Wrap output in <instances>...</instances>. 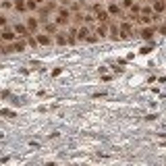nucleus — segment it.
<instances>
[{"instance_id":"obj_8","label":"nucleus","mask_w":166,"mask_h":166,"mask_svg":"<svg viewBox=\"0 0 166 166\" xmlns=\"http://www.w3.org/2000/svg\"><path fill=\"white\" fill-rule=\"evenodd\" d=\"M36 40H37V44H40V46H50V44H52V37L48 36V33H37Z\"/></svg>"},{"instance_id":"obj_16","label":"nucleus","mask_w":166,"mask_h":166,"mask_svg":"<svg viewBox=\"0 0 166 166\" xmlns=\"http://www.w3.org/2000/svg\"><path fill=\"white\" fill-rule=\"evenodd\" d=\"M37 6H40V4H36L33 0H27V9H31V11H37Z\"/></svg>"},{"instance_id":"obj_21","label":"nucleus","mask_w":166,"mask_h":166,"mask_svg":"<svg viewBox=\"0 0 166 166\" xmlns=\"http://www.w3.org/2000/svg\"><path fill=\"white\" fill-rule=\"evenodd\" d=\"M79 9H81V4H79V2H73V4H71V11H79Z\"/></svg>"},{"instance_id":"obj_4","label":"nucleus","mask_w":166,"mask_h":166,"mask_svg":"<svg viewBox=\"0 0 166 166\" xmlns=\"http://www.w3.org/2000/svg\"><path fill=\"white\" fill-rule=\"evenodd\" d=\"M120 33L123 36L120 37H133V25H131V21H127V23H120Z\"/></svg>"},{"instance_id":"obj_9","label":"nucleus","mask_w":166,"mask_h":166,"mask_svg":"<svg viewBox=\"0 0 166 166\" xmlns=\"http://www.w3.org/2000/svg\"><path fill=\"white\" fill-rule=\"evenodd\" d=\"M23 48H25V42L19 40V42H15V44H11V46L6 48V52H23Z\"/></svg>"},{"instance_id":"obj_27","label":"nucleus","mask_w":166,"mask_h":166,"mask_svg":"<svg viewBox=\"0 0 166 166\" xmlns=\"http://www.w3.org/2000/svg\"><path fill=\"white\" fill-rule=\"evenodd\" d=\"M164 12H166V11H164Z\"/></svg>"},{"instance_id":"obj_23","label":"nucleus","mask_w":166,"mask_h":166,"mask_svg":"<svg viewBox=\"0 0 166 166\" xmlns=\"http://www.w3.org/2000/svg\"><path fill=\"white\" fill-rule=\"evenodd\" d=\"M0 27H6V19L4 17H0Z\"/></svg>"},{"instance_id":"obj_11","label":"nucleus","mask_w":166,"mask_h":166,"mask_svg":"<svg viewBox=\"0 0 166 166\" xmlns=\"http://www.w3.org/2000/svg\"><path fill=\"white\" fill-rule=\"evenodd\" d=\"M89 33H92V31H89V27L81 25V27H79V31H77V37H79V40H87V37H89Z\"/></svg>"},{"instance_id":"obj_24","label":"nucleus","mask_w":166,"mask_h":166,"mask_svg":"<svg viewBox=\"0 0 166 166\" xmlns=\"http://www.w3.org/2000/svg\"><path fill=\"white\" fill-rule=\"evenodd\" d=\"M60 2H62L64 6H69V4H71V0H60Z\"/></svg>"},{"instance_id":"obj_13","label":"nucleus","mask_w":166,"mask_h":166,"mask_svg":"<svg viewBox=\"0 0 166 166\" xmlns=\"http://www.w3.org/2000/svg\"><path fill=\"white\" fill-rule=\"evenodd\" d=\"M27 29H29L31 33H36V31H37V19L29 17V19H27Z\"/></svg>"},{"instance_id":"obj_26","label":"nucleus","mask_w":166,"mask_h":166,"mask_svg":"<svg viewBox=\"0 0 166 166\" xmlns=\"http://www.w3.org/2000/svg\"><path fill=\"white\" fill-rule=\"evenodd\" d=\"M139 2H143V0H139Z\"/></svg>"},{"instance_id":"obj_15","label":"nucleus","mask_w":166,"mask_h":166,"mask_svg":"<svg viewBox=\"0 0 166 166\" xmlns=\"http://www.w3.org/2000/svg\"><path fill=\"white\" fill-rule=\"evenodd\" d=\"M15 9L23 12L25 9H27V0H15Z\"/></svg>"},{"instance_id":"obj_19","label":"nucleus","mask_w":166,"mask_h":166,"mask_svg":"<svg viewBox=\"0 0 166 166\" xmlns=\"http://www.w3.org/2000/svg\"><path fill=\"white\" fill-rule=\"evenodd\" d=\"M139 15H154V11H152L150 6H143V9H141V12H139Z\"/></svg>"},{"instance_id":"obj_20","label":"nucleus","mask_w":166,"mask_h":166,"mask_svg":"<svg viewBox=\"0 0 166 166\" xmlns=\"http://www.w3.org/2000/svg\"><path fill=\"white\" fill-rule=\"evenodd\" d=\"M11 6H15V2H11V0H2V9H11Z\"/></svg>"},{"instance_id":"obj_6","label":"nucleus","mask_w":166,"mask_h":166,"mask_svg":"<svg viewBox=\"0 0 166 166\" xmlns=\"http://www.w3.org/2000/svg\"><path fill=\"white\" fill-rule=\"evenodd\" d=\"M15 33H17L19 37H29V33H31V31L27 29V25L17 23V25H15Z\"/></svg>"},{"instance_id":"obj_22","label":"nucleus","mask_w":166,"mask_h":166,"mask_svg":"<svg viewBox=\"0 0 166 166\" xmlns=\"http://www.w3.org/2000/svg\"><path fill=\"white\" fill-rule=\"evenodd\" d=\"M160 33H162V36H166V23L160 25Z\"/></svg>"},{"instance_id":"obj_12","label":"nucleus","mask_w":166,"mask_h":166,"mask_svg":"<svg viewBox=\"0 0 166 166\" xmlns=\"http://www.w3.org/2000/svg\"><path fill=\"white\" fill-rule=\"evenodd\" d=\"M108 12H110V15H114V17H125L119 4H110V6H108Z\"/></svg>"},{"instance_id":"obj_18","label":"nucleus","mask_w":166,"mask_h":166,"mask_svg":"<svg viewBox=\"0 0 166 166\" xmlns=\"http://www.w3.org/2000/svg\"><path fill=\"white\" fill-rule=\"evenodd\" d=\"M27 44H29L31 48H37V40L36 37H27Z\"/></svg>"},{"instance_id":"obj_14","label":"nucleus","mask_w":166,"mask_h":166,"mask_svg":"<svg viewBox=\"0 0 166 166\" xmlns=\"http://www.w3.org/2000/svg\"><path fill=\"white\" fill-rule=\"evenodd\" d=\"M54 42H56L58 46H64L69 40H67V36H64V33H56V36H54Z\"/></svg>"},{"instance_id":"obj_25","label":"nucleus","mask_w":166,"mask_h":166,"mask_svg":"<svg viewBox=\"0 0 166 166\" xmlns=\"http://www.w3.org/2000/svg\"><path fill=\"white\" fill-rule=\"evenodd\" d=\"M33 2H36V4H44L46 0H33Z\"/></svg>"},{"instance_id":"obj_10","label":"nucleus","mask_w":166,"mask_h":166,"mask_svg":"<svg viewBox=\"0 0 166 166\" xmlns=\"http://www.w3.org/2000/svg\"><path fill=\"white\" fill-rule=\"evenodd\" d=\"M106 29H108L106 23H100L98 27H95V36L100 37V40H104V37H106Z\"/></svg>"},{"instance_id":"obj_5","label":"nucleus","mask_w":166,"mask_h":166,"mask_svg":"<svg viewBox=\"0 0 166 166\" xmlns=\"http://www.w3.org/2000/svg\"><path fill=\"white\" fill-rule=\"evenodd\" d=\"M44 33H48V36H56V33H58V25L50 23V21H44Z\"/></svg>"},{"instance_id":"obj_17","label":"nucleus","mask_w":166,"mask_h":166,"mask_svg":"<svg viewBox=\"0 0 166 166\" xmlns=\"http://www.w3.org/2000/svg\"><path fill=\"white\" fill-rule=\"evenodd\" d=\"M133 4H135V2H133V0H123V6H125V9H133Z\"/></svg>"},{"instance_id":"obj_2","label":"nucleus","mask_w":166,"mask_h":166,"mask_svg":"<svg viewBox=\"0 0 166 166\" xmlns=\"http://www.w3.org/2000/svg\"><path fill=\"white\" fill-rule=\"evenodd\" d=\"M0 37H2L4 42H15L17 33H15V29H11V27H2V31H0Z\"/></svg>"},{"instance_id":"obj_3","label":"nucleus","mask_w":166,"mask_h":166,"mask_svg":"<svg viewBox=\"0 0 166 166\" xmlns=\"http://www.w3.org/2000/svg\"><path fill=\"white\" fill-rule=\"evenodd\" d=\"M152 11H154V15H162L166 11V0H154L152 2Z\"/></svg>"},{"instance_id":"obj_1","label":"nucleus","mask_w":166,"mask_h":166,"mask_svg":"<svg viewBox=\"0 0 166 166\" xmlns=\"http://www.w3.org/2000/svg\"><path fill=\"white\" fill-rule=\"evenodd\" d=\"M94 15H95V19H98L100 23H108V15H110V12L104 11L100 4H95V6H94Z\"/></svg>"},{"instance_id":"obj_7","label":"nucleus","mask_w":166,"mask_h":166,"mask_svg":"<svg viewBox=\"0 0 166 166\" xmlns=\"http://www.w3.org/2000/svg\"><path fill=\"white\" fill-rule=\"evenodd\" d=\"M139 33H141L143 40H152L154 33H156V29L152 27V25H145V27H141V31H139Z\"/></svg>"}]
</instances>
